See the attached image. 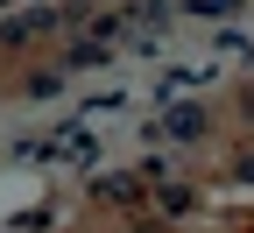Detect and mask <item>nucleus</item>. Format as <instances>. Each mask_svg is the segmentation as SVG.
<instances>
[{
	"label": "nucleus",
	"instance_id": "obj_1",
	"mask_svg": "<svg viewBox=\"0 0 254 233\" xmlns=\"http://www.w3.org/2000/svg\"><path fill=\"white\" fill-rule=\"evenodd\" d=\"M163 135L198 142V135H205V113H198V106H170V113H163Z\"/></svg>",
	"mask_w": 254,
	"mask_h": 233
}]
</instances>
